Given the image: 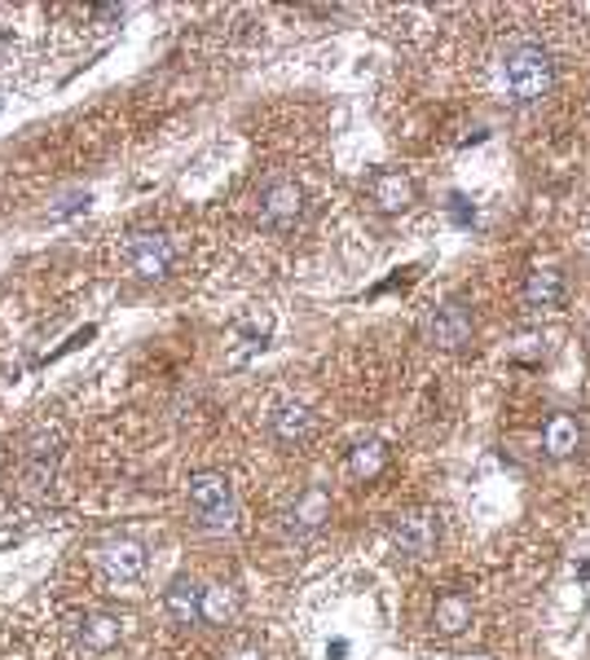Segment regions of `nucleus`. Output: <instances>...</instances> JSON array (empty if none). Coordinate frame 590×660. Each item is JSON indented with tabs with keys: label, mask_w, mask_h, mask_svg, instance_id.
<instances>
[{
	"label": "nucleus",
	"mask_w": 590,
	"mask_h": 660,
	"mask_svg": "<svg viewBox=\"0 0 590 660\" xmlns=\"http://www.w3.org/2000/svg\"><path fill=\"white\" fill-rule=\"evenodd\" d=\"M190 515L212 533H225L234 524L238 502H234V485L225 471H194L190 476Z\"/></svg>",
	"instance_id": "f03ea898"
},
{
	"label": "nucleus",
	"mask_w": 590,
	"mask_h": 660,
	"mask_svg": "<svg viewBox=\"0 0 590 660\" xmlns=\"http://www.w3.org/2000/svg\"><path fill=\"white\" fill-rule=\"evenodd\" d=\"M371 198L384 207V212H406L415 203V181L397 168H384L371 177Z\"/></svg>",
	"instance_id": "f8f14e48"
},
{
	"label": "nucleus",
	"mask_w": 590,
	"mask_h": 660,
	"mask_svg": "<svg viewBox=\"0 0 590 660\" xmlns=\"http://www.w3.org/2000/svg\"><path fill=\"white\" fill-rule=\"evenodd\" d=\"M524 299L529 308H555L564 299V273L551 264H537L524 273Z\"/></svg>",
	"instance_id": "ddd939ff"
},
{
	"label": "nucleus",
	"mask_w": 590,
	"mask_h": 660,
	"mask_svg": "<svg viewBox=\"0 0 590 660\" xmlns=\"http://www.w3.org/2000/svg\"><path fill=\"white\" fill-rule=\"evenodd\" d=\"M502 80H507V89H511L515 102H537L551 89V80H555V62H551V54L542 45L520 41L502 58Z\"/></svg>",
	"instance_id": "f257e3e1"
},
{
	"label": "nucleus",
	"mask_w": 590,
	"mask_h": 660,
	"mask_svg": "<svg viewBox=\"0 0 590 660\" xmlns=\"http://www.w3.org/2000/svg\"><path fill=\"white\" fill-rule=\"evenodd\" d=\"M393 542L401 546V555L410 559H428L441 542V515L432 507H410L393 515Z\"/></svg>",
	"instance_id": "39448f33"
},
{
	"label": "nucleus",
	"mask_w": 590,
	"mask_h": 660,
	"mask_svg": "<svg viewBox=\"0 0 590 660\" xmlns=\"http://www.w3.org/2000/svg\"><path fill=\"white\" fill-rule=\"evenodd\" d=\"M98 568L111 585H128L146 572V546L133 542V537H106L98 546Z\"/></svg>",
	"instance_id": "0eeeda50"
},
{
	"label": "nucleus",
	"mask_w": 590,
	"mask_h": 660,
	"mask_svg": "<svg viewBox=\"0 0 590 660\" xmlns=\"http://www.w3.org/2000/svg\"><path fill=\"white\" fill-rule=\"evenodd\" d=\"M124 260H128V269H133L137 277L159 282V277H168V273H172L177 247H172V238H168V234H159V229H133V234H128V242H124Z\"/></svg>",
	"instance_id": "7ed1b4c3"
},
{
	"label": "nucleus",
	"mask_w": 590,
	"mask_h": 660,
	"mask_svg": "<svg viewBox=\"0 0 590 660\" xmlns=\"http://www.w3.org/2000/svg\"><path fill=\"white\" fill-rule=\"evenodd\" d=\"M54 476H58V436H36L23 450V463H19L23 498H45L54 489Z\"/></svg>",
	"instance_id": "423d86ee"
},
{
	"label": "nucleus",
	"mask_w": 590,
	"mask_h": 660,
	"mask_svg": "<svg viewBox=\"0 0 590 660\" xmlns=\"http://www.w3.org/2000/svg\"><path fill=\"white\" fill-rule=\"evenodd\" d=\"M423 330H428V344H432V349L458 353V349H467L472 335H476V317H472V308H467L463 299H445V304H436V308L428 312Z\"/></svg>",
	"instance_id": "20e7f679"
},
{
	"label": "nucleus",
	"mask_w": 590,
	"mask_h": 660,
	"mask_svg": "<svg viewBox=\"0 0 590 660\" xmlns=\"http://www.w3.org/2000/svg\"><path fill=\"white\" fill-rule=\"evenodd\" d=\"M225 660H264V651H256V647H238V651H229Z\"/></svg>",
	"instance_id": "4be33fe9"
},
{
	"label": "nucleus",
	"mask_w": 590,
	"mask_h": 660,
	"mask_svg": "<svg viewBox=\"0 0 590 660\" xmlns=\"http://www.w3.org/2000/svg\"><path fill=\"white\" fill-rule=\"evenodd\" d=\"M542 353H546L542 335H520V340L507 349V357H511L515 366H537V362H542Z\"/></svg>",
	"instance_id": "6ab92c4d"
},
{
	"label": "nucleus",
	"mask_w": 590,
	"mask_h": 660,
	"mask_svg": "<svg viewBox=\"0 0 590 660\" xmlns=\"http://www.w3.org/2000/svg\"><path fill=\"white\" fill-rule=\"evenodd\" d=\"M305 216V190L295 181H273L260 194V225L269 229H295V220Z\"/></svg>",
	"instance_id": "6e6552de"
},
{
	"label": "nucleus",
	"mask_w": 590,
	"mask_h": 660,
	"mask_svg": "<svg viewBox=\"0 0 590 660\" xmlns=\"http://www.w3.org/2000/svg\"><path fill=\"white\" fill-rule=\"evenodd\" d=\"M450 212H454V220H458V225H467V220H472V212H467V203H463L458 194L450 198Z\"/></svg>",
	"instance_id": "412c9836"
},
{
	"label": "nucleus",
	"mask_w": 590,
	"mask_h": 660,
	"mask_svg": "<svg viewBox=\"0 0 590 660\" xmlns=\"http://www.w3.org/2000/svg\"><path fill=\"white\" fill-rule=\"evenodd\" d=\"M163 607L177 625H198L203 621V585L190 581V577H177L168 590H163Z\"/></svg>",
	"instance_id": "9b49d317"
},
{
	"label": "nucleus",
	"mask_w": 590,
	"mask_h": 660,
	"mask_svg": "<svg viewBox=\"0 0 590 660\" xmlns=\"http://www.w3.org/2000/svg\"><path fill=\"white\" fill-rule=\"evenodd\" d=\"M577 441H581V428H577L572 414H551V419H546V428H542V450H546L551 458L577 454Z\"/></svg>",
	"instance_id": "2eb2a0df"
},
{
	"label": "nucleus",
	"mask_w": 590,
	"mask_h": 660,
	"mask_svg": "<svg viewBox=\"0 0 590 660\" xmlns=\"http://www.w3.org/2000/svg\"><path fill=\"white\" fill-rule=\"evenodd\" d=\"M331 520V493L327 489H305L300 498H295L286 511H282V528H286V537H309V533H318L322 524Z\"/></svg>",
	"instance_id": "1a4fd4ad"
},
{
	"label": "nucleus",
	"mask_w": 590,
	"mask_h": 660,
	"mask_svg": "<svg viewBox=\"0 0 590 660\" xmlns=\"http://www.w3.org/2000/svg\"><path fill=\"white\" fill-rule=\"evenodd\" d=\"M384 467H388V450H384L379 441H362V445L349 454V471H353L358 480H375Z\"/></svg>",
	"instance_id": "a211bd4d"
},
{
	"label": "nucleus",
	"mask_w": 590,
	"mask_h": 660,
	"mask_svg": "<svg viewBox=\"0 0 590 660\" xmlns=\"http://www.w3.org/2000/svg\"><path fill=\"white\" fill-rule=\"evenodd\" d=\"M467 625H472V599H467L463 590L441 594L436 607H432V629L445 634V638H454V634H463Z\"/></svg>",
	"instance_id": "4468645a"
},
{
	"label": "nucleus",
	"mask_w": 590,
	"mask_h": 660,
	"mask_svg": "<svg viewBox=\"0 0 590 660\" xmlns=\"http://www.w3.org/2000/svg\"><path fill=\"white\" fill-rule=\"evenodd\" d=\"M120 638H124V625H120V616H111V612H89V616L80 621V642H84L89 651H111Z\"/></svg>",
	"instance_id": "dca6fc26"
},
{
	"label": "nucleus",
	"mask_w": 590,
	"mask_h": 660,
	"mask_svg": "<svg viewBox=\"0 0 590 660\" xmlns=\"http://www.w3.org/2000/svg\"><path fill=\"white\" fill-rule=\"evenodd\" d=\"M80 207H89V194H71V198H67V203H63L54 216H71V212H80Z\"/></svg>",
	"instance_id": "aec40b11"
},
{
	"label": "nucleus",
	"mask_w": 590,
	"mask_h": 660,
	"mask_svg": "<svg viewBox=\"0 0 590 660\" xmlns=\"http://www.w3.org/2000/svg\"><path fill=\"white\" fill-rule=\"evenodd\" d=\"M269 436H273V445H282V450L305 445V441L314 436V410L300 406V401L277 406V410L269 414Z\"/></svg>",
	"instance_id": "9d476101"
},
{
	"label": "nucleus",
	"mask_w": 590,
	"mask_h": 660,
	"mask_svg": "<svg viewBox=\"0 0 590 660\" xmlns=\"http://www.w3.org/2000/svg\"><path fill=\"white\" fill-rule=\"evenodd\" d=\"M238 612V594L229 585H207L203 590V625H229Z\"/></svg>",
	"instance_id": "f3484780"
}]
</instances>
